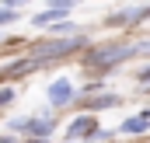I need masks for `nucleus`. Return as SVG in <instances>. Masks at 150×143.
Returning <instances> with one entry per match:
<instances>
[{
    "mask_svg": "<svg viewBox=\"0 0 150 143\" xmlns=\"http://www.w3.org/2000/svg\"><path fill=\"white\" fill-rule=\"evenodd\" d=\"M21 143H49V140H32V136H28V140H21Z\"/></svg>",
    "mask_w": 150,
    "mask_h": 143,
    "instance_id": "obj_17",
    "label": "nucleus"
},
{
    "mask_svg": "<svg viewBox=\"0 0 150 143\" xmlns=\"http://www.w3.org/2000/svg\"><path fill=\"white\" fill-rule=\"evenodd\" d=\"M136 56V42H105V45H87V52H84V67H91V70H112L119 63H126V59H133Z\"/></svg>",
    "mask_w": 150,
    "mask_h": 143,
    "instance_id": "obj_1",
    "label": "nucleus"
},
{
    "mask_svg": "<svg viewBox=\"0 0 150 143\" xmlns=\"http://www.w3.org/2000/svg\"><path fill=\"white\" fill-rule=\"evenodd\" d=\"M147 129H150V115H143V112H140V115H129V119L119 126L122 136H143Z\"/></svg>",
    "mask_w": 150,
    "mask_h": 143,
    "instance_id": "obj_7",
    "label": "nucleus"
},
{
    "mask_svg": "<svg viewBox=\"0 0 150 143\" xmlns=\"http://www.w3.org/2000/svg\"><path fill=\"white\" fill-rule=\"evenodd\" d=\"M0 143H21L18 136H11V133H0Z\"/></svg>",
    "mask_w": 150,
    "mask_h": 143,
    "instance_id": "obj_16",
    "label": "nucleus"
},
{
    "mask_svg": "<svg viewBox=\"0 0 150 143\" xmlns=\"http://www.w3.org/2000/svg\"><path fill=\"white\" fill-rule=\"evenodd\" d=\"M150 18V4L147 7H129V11H115L105 18V28H129V25H140Z\"/></svg>",
    "mask_w": 150,
    "mask_h": 143,
    "instance_id": "obj_6",
    "label": "nucleus"
},
{
    "mask_svg": "<svg viewBox=\"0 0 150 143\" xmlns=\"http://www.w3.org/2000/svg\"><path fill=\"white\" fill-rule=\"evenodd\" d=\"M136 84H140V87H150V63H147V67H140V73H136Z\"/></svg>",
    "mask_w": 150,
    "mask_h": 143,
    "instance_id": "obj_13",
    "label": "nucleus"
},
{
    "mask_svg": "<svg viewBox=\"0 0 150 143\" xmlns=\"http://www.w3.org/2000/svg\"><path fill=\"white\" fill-rule=\"evenodd\" d=\"M80 0H49L45 7H56V11H70V7H77Z\"/></svg>",
    "mask_w": 150,
    "mask_h": 143,
    "instance_id": "obj_12",
    "label": "nucleus"
},
{
    "mask_svg": "<svg viewBox=\"0 0 150 143\" xmlns=\"http://www.w3.org/2000/svg\"><path fill=\"white\" fill-rule=\"evenodd\" d=\"M49 105L52 108H67V105H74V98H77V87H74V80L70 77H56L52 84H49Z\"/></svg>",
    "mask_w": 150,
    "mask_h": 143,
    "instance_id": "obj_5",
    "label": "nucleus"
},
{
    "mask_svg": "<svg viewBox=\"0 0 150 143\" xmlns=\"http://www.w3.org/2000/svg\"><path fill=\"white\" fill-rule=\"evenodd\" d=\"M7 129L11 133H18L21 140H52V133H56V119H49L45 112L42 115H21V119H11L7 122Z\"/></svg>",
    "mask_w": 150,
    "mask_h": 143,
    "instance_id": "obj_3",
    "label": "nucleus"
},
{
    "mask_svg": "<svg viewBox=\"0 0 150 143\" xmlns=\"http://www.w3.org/2000/svg\"><path fill=\"white\" fill-rule=\"evenodd\" d=\"M21 14H18V7H0V28H7V25H14Z\"/></svg>",
    "mask_w": 150,
    "mask_h": 143,
    "instance_id": "obj_11",
    "label": "nucleus"
},
{
    "mask_svg": "<svg viewBox=\"0 0 150 143\" xmlns=\"http://www.w3.org/2000/svg\"><path fill=\"white\" fill-rule=\"evenodd\" d=\"M84 45H91L84 32H80V35H63V38L49 35L45 42H35V45H32V56H35V59H42V63H52V59H67V56L80 52Z\"/></svg>",
    "mask_w": 150,
    "mask_h": 143,
    "instance_id": "obj_2",
    "label": "nucleus"
},
{
    "mask_svg": "<svg viewBox=\"0 0 150 143\" xmlns=\"http://www.w3.org/2000/svg\"><path fill=\"white\" fill-rule=\"evenodd\" d=\"M98 133H101V126H98V119L91 112H80L67 126V140H74V143H87V140H94Z\"/></svg>",
    "mask_w": 150,
    "mask_h": 143,
    "instance_id": "obj_4",
    "label": "nucleus"
},
{
    "mask_svg": "<svg viewBox=\"0 0 150 143\" xmlns=\"http://www.w3.org/2000/svg\"><path fill=\"white\" fill-rule=\"evenodd\" d=\"M14 101V87H0V108H7Z\"/></svg>",
    "mask_w": 150,
    "mask_h": 143,
    "instance_id": "obj_14",
    "label": "nucleus"
},
{
    "mask_svg": "<svg viewBox=\"0 0 150 143\" xmlns=\"http://www.w3.org/2000/svg\"><path fill=\"white\" fill-rule=\"evenodd\" d=\"M143 115H150V108H147V112H143Z\"/></svg>",
    "mask_w": 150,
    "mask_h": 143,
    "instance_id": "obj_18",
    "label": "nucleus"
},
{
    "mask_svg": "<svg viewBox=\"0 0 150 143\" xmlns=\"http://www.w3.org/2000/svg\"><path fill=\"white\" fill-rule=\"evenodd\" d=\"M67 143H74V140H67Z\"/></svg>",
    "mask_w": 150,
    "mask_h": 143,
    "instance_id": "obj_19",
    "label": "nucleus"
},
{
    "mask_svg": "<svg viewBox=\"0 0 150 143\" xmlns=\"http://www.w3.org/2000/svg\"><path fill=\"white\" fill-rule=\"evenodd\" d=\"M63 18H70V11H56V7H45V11H38L35 18H32V25L35 28H52L56 21H63Z\"/></svg>",
    "mask_w": 150,
    "mask_h": 143,
    "instance_id": "obj_9",
    "label": "nucleus"
},
{
    "mask_svg": "<svg viewBox=\"0 0 150 143\" xmlns=\"http://www.w3.org/2000/svg\"><path fill=\"white\" fill-rule=\"evenodd\" d=\"M49 35H56V38H63V35H80V28H77L70 18H63V21H56V25L49 28Z\"/></svg>",
    "mask_w": 150,
    "mask_h": 143,
    "instance_id": "obj_10",
    "label": "nucleus"
},
{
    "mask_svg": "<svg viewBox=\"0 0 150 143\" xmlns=\"http://www.w3.org/2000/svg\"><path fill=\"white\" fill-rule=\"evenodd\" d=\"M136 56H150V38L147 42H136Z\"/></svg>",
    "mask_w": 150,
    "mask_h": 143,
    "instance_id": "obj_15",
    "label": "nucleus"
},
{
    "mask_svg": "<svg viewBox=\"0 0 150 143\" xmlns=\"http://www.w3.org/2000/svg\"><path fill=\"white\" fill-rule=\"evenodd\" d=\"M115 105H119V94L108 91V94H98V98L80 101V112H91V115H94V112H101V108H115Z\"/></svg>",
    "mask_w": 150,
    "mask_h": 143,
    "instance_id": "obj_8",
    "label": "nucleus"
}]
</instances>
